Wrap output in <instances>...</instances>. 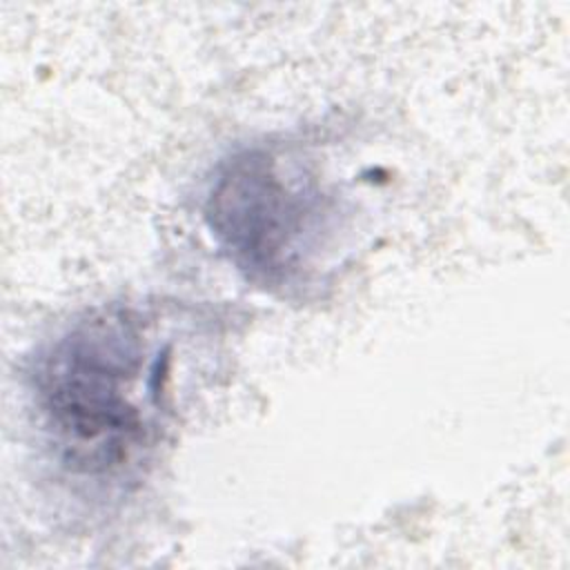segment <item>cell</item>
<instances>
[{
  "mask_svg": "<svg viewBox=\"0 0 570 570\" xmlns=\"http://www.w3.org/2000/svg\"><path fill=\"white\" fill-rule=\"evenodd\" d=\"M169 358L129 307L87 314L36 358L29 390L38 428L69 479L98 488L136 481L158 439Z\"/></svg>",
  "mask_w": 570,
  "mask_h": 570,
  "instance_id": "6da1fadb",
  "label": "cell"
},
{
  "mask_svg": "<svg viewBox=\"0 0 570 570\" xmlns=\"http://www.w3.org/2000/svg\"><path fill=\"white\" fill-rule=\"evenodd\" d=\"M332 216V200L316 178L265 147H247L225 160L205 203L220 252L252 283L269 289L307 278Z\"/></svg>",
  "mask_w": 570,
  "mask_h": 570,
  "instance_id": "7a4b0ae2",
  "label": "cell"
}]
</instances>
